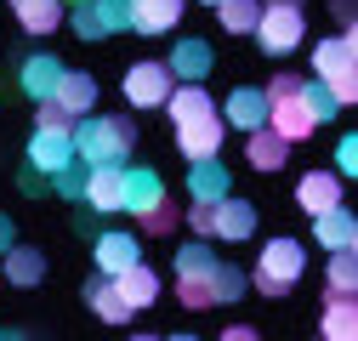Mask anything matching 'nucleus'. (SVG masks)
Masks as SVG:
<instances>
[{"label": "nucleus", "mask_w": 358, "mask_h": 341, "mask_svg": "<svg viewBox=\"0 0 358 341\" xmlns=\"http://www.w3.org/2000/svg\"><path fill=\"white\" fill-rule=\"evenodd\" d=\"M137 148V119L131 114H85L74 125V159L85 165H125Z\"/></svg>", "instance_id": "f257e3e1"}, {"label": "nucleus", "mask_w": 358, "mask_h": 341, "mask_svg": "<svg viewBox=\"0 0 358 341\" xmlns=\"http://www.w3.org/2000/svg\"><path fill=\"white\" fill-rule=\"evenodd\" d=\"M352 63H358V34H352V29H341V34H330V40L313 46V80L336 97V108H352V97H358Z\"/></svg>", "instance_id": "f03ea898"}, {"label": "nucleus", "mask_w": 358, "mask_h": 341, "mask_svg": "<svg viewBox=\"0 0 358 341\" xmlns=\"http://www.w3.org/2000/svg\"><path fill=\"white\" fill-rule=\"evenodd\" d=\"M262 97H267V131L285 137L290 148L319 131V125H313V114L301 108V74H273V85H267Z\"/></svg>", "instance_id": "7ed1b4c3"}, {"label": "nucleus", "mask_w": 358, "mask_h": 341, "mask_svg": "<svg viewBox=\"0 0 358 341\" xmlns=\"http://www.w3.org/2000/svg\"><path fill=\"white\" fill-rule=\"evenodd\" d=\"M307 273V250L296 245V239H267V250L256 256V268H250V284H256V296H290L296 290V279Z\"/></svg>", "instance_id": "20e7f679"}, {"label": "nucleus", "mask_w": 358, "mask_h": 341, "mask_svg": "<svg viewBox=\"0 0 358 341\" xmlns=\"http://www.w3.org/2000/svg\"><path fill=\"white\" fill-rule=\"evenodd\" d=\"M301 34H307L301 6H262V17H256V46H262L267 57L296 52V46H301Z\"/></svg>", "instance_id": "39448f33"}, {"label": "nucleus", "mask_w": 358, "mask_h": 341, "mask_svg": "<svg viewBox=\"0 0 358 341\" xmlns=\"http://www.w3.org/2000/svg\"><path fill=\"white\" fill-rule=\"evenodd\" d=\"M171 68L165 63H131L125 68V103L131 108H165V97H171Z\"/></svg>", "instance_id": "423d86ee"}, {"label": "nucleus", "mask_w": 358, "mask_h": 341, "mask_svg": "<svg viewBox=\"0 0 358 341\" xmlns=\"http://www.w3.org/2000/svg\"><path fill=\"white\" fill-rule=\"evenodd\" d=\"M171 80H182V85H205V74L216 68V52H210V40H199V34H182L171 46Z\"/></svg>", "instance_id": "0eeeda50"}, {"label": "nucleus", "mask_w": 358, "mask_h": 341, "mask_svg": "<svg viewBox=\"0 0 358 341\" xmlns=\"http://www.w3.org/2000/svg\"><path fill=\"white\" fill-rule=\"evenodd\" d=\"M63 57H52V52H29L23 57V68H17V85H23V97H34V103H52V92H57V80H63Z\"/></svg>", "instance_id": "6e6552de"}, {"label": "nucleus", "mask_w": 358, "mask_h": 341, "mask_svg": "<svg viewBox=\"0 0 358 341\" xmlns=\"http://www.w3.org/2000/svg\"><path fill=\"white\" fill-rule=\"evenodd\" d=\"M92 256H97V273H103V279H114V273H125V268H137V262H143L137 233H125V228H108V233H97Z\"/></svg>", "instance_id": "1a4fd4ad"}, {"label": "nucleus", "mask_w": 358, "mask_h": 341, "mask_svg": "<svg viewBox=\"0 0 358 341\" xmlns=\"http://www.w3.org/2000/svg\"><path fill=\"white\" fill-rule=\"evenodd\" d=\"M222 125H234V131H262V125H267V97L256 92V85H234V92H228V103H222V114H216Z\"/></svg>", "instance_id": "9d476101"}, {"label": "nucleus", "mask_w": 358, "mask_h": 341, "mask_svg": "<svg viewBox=\"0 0 358 341\" xmlns=\"http://www.w3.org/2000/svg\"><path fill=\"white\" fill-rule=\"evenodd\" d=\"M74 159V131H34L29 137V170H40V177H57V170Z\"/></svg>", "instance_id": "9b49d317"}, {"label": "nucleus", "mask_w": 358, "mask_h": 341, "mask_svg": "<svg viewBox=\"0 0 358 341\" xmlns=\"http://www.w3.org/2000/svg\"><path fill=\"white\" fill-rule=\"evenodd\" d=\"M120 188H125V210H154V205H165V177L154 165H125L120 170Z\"/></svg>", "instance_id": "f8f14e48"}, {"label": "nucleus", "mask_w": 358, "mask_h": 341, "mask_svg": "<svg viewBox=\"0 0 358 341\" xmlns=\"http://www.w3.org/2000/svg\"><path fill=\"white\" fill-rule=\"evenodd\" d=\"M250 233H256V205H250V199H234V194H228V199L210 205V239H234V245H239V239H250Z\"/></svg>", "instance_id": "ddd939ff"}, {"label": "nucleus", "mask_w": 358, "mask_h": 341, "mask_svg": "<svg viewBox=\"0 0 358 341\" xmlns=\"http://www.w3.org/2000/svg\"><path fill=\"white\" fill-rule=\"evenodd\" d=\"M52 103H57L63 114H74V119L97 114V74H85V68H63V80H57Z\"/></svg>", "instance_id": "4468645a"}, {"label": "nucleus", "mask_w": 358, "mask_h": 341, "mask_svg": "<svg viewBox=\"0 0 358 341\" xmlns=\"http://www.w3.org/2000/svg\"><path fill=\"white\" fill-rule=\"evenodd\" d=\"M222 137H228V125H222L216 114L210 119H194V125H176V148H182V159H216L222 154Z\"/></svg>", "instance_id": "2eb2a0df"}, {"label": "nucleus", "mask_w": 358, "mask_h": 341, "mask_svg": "<svg viewBox=\"0 0 358 341\" xmlns=\"http://www.w3.org/2000/svg\"><path fill=\"white\" fill-rule=\"evenodd\" d=\"M234 194V177H228V165L222 159H194L188 165V199L194 205H216V199H228Z\"/></svg>", "instance_id": "dca6fc26"}, {"label": "nucleus", "mask_w": 358, "mask_h": 341, "mask_svg": "<svg viewBox=\"0 0 358 341\" xmlns=\"http://www.w3.org/2000/svg\"><path fill=\"white\" fill-rule=\"evenodd\" d=\"M296 205L307 210V217L336 210V205H341V177H336V170H307V177L296 182Z\"/></svg>", "instance_id": "f3484780"}, {"label": "nucleus", "mask_w": 358, "mask_h": 341, "mask_svg": "<svg viewBox=\"0 0 358 341\" xmlns=\"http://www.w3.org/2000/svg\"><path fill=\"white\" fill-rule=\"evenodd\" d=\"M120 170H125V165H92V170H85V194H80V205H92V210H125Z\"/></svg>", "instance_id": "a211bd4d"}, {"label": "nucleus", "mask_w": 358, "mask_h": 341, "mask_svg": "<svg viewBox=\"0 0 358 341\" xmlns=\"http://www.w3.org/2000/svg\"><path fill=\"white\" fill-rule=\"evenodd\" d=\"M108 284H114V296H120V302H125L131 313H137V307H154V302H159V279H154V268H148V262H137V268L114 273Z\"/></svg>", "instance_id": "6ab92c4d"}, {"label": "nucleus", "mask_w": 358, "mask_h": 341, "mask_svg": "<svg viewBox=\"0 0 358 341\" xmlns=\"http://www.w3.org/2000/svg\"><path fill=\"white\" fill-rule=\"evenodd\" d=\"M182 23V0H131V29L137 34H171Z\"/></svg>", "instance_id": "aec40b11"}, {"label": "nucleus", "mask_w": 358, "mask_h": 341, "mask_svg": "<svg viewBox=\"0 0 358 341\" xmlns=\"http://www.w3.org/2000/svg\"><path fill=\"white\" fill-rule=\"evenodd\" d=\"M313 239H319L324 250H352L358 245V217L347 205H336V210H324V217H313Z\"/></svg>", "instance_id": "412c9836"}, {"label": "nucleus", "mask_w": 358, "mask_h": 341, "mask_svg": "<svg viewBox=\"0 0 358 341\" xmlns=\"http://www.w3.org/2000/svg\"><path fill=\"white\" fill-rule=\"evenodd\" d=\"M165 114H171L176 125H194V119H210V114H216V103H210V92H205V85H171Z\"/></svg>", "instance_id": "4be33fe9"}, {"label": "nucleus", "mask_w": 358, "mask_h": 341, "mask_svg": "<svg viewBox=\"0 0 358 341\" xmlns=\"http://www.w3.org/2000/svg\"><path fill=\"white\" fill-rule=\"evenodd\" d=\"M319 341H358V302H352V296H330V302H324Z\"/></svg>", "instance_id": "5701e85b"}, {"label": "nucleus", "mask_w": 358, "mask_h": 341, "mask_svg": "<svg viewBox=\"0 0 358 341\" xmlns=\"http://www.w3.org/2000/svg\"><path fill=\"white\" fill-rule=\"evenodd\" d=\"M12 12H17V23L29 29V34H52V29H63V0H12Z\"/></svg>", "instance_id": "b1692460"}, {"label": "nucleus", "mask_w": 358, "mask_h": 341, "mask_svg": "<svg viewBox=\"0 0 358 341\" xmlns=\"http://www.w3.org/2000/svg\"><path fill=\"white\" fill-rule=\"evenodd\" d=\"M0 262H6V284H17V290H34L40 279H46V250H17L12 245Z\"/></svg>", "instance_id": "393cba45"}, {"label": "nucleus", "mask_w": 358, "mask_h": 341, "mask_svg": "<svg viewBox=\"0 0 358 341\" xmlns=\"http://www.w3.org/2000/svg\"><path fill=\"white\" fill-rule=\"evenodd\" d=\"M85 307H92L103 324H125V319H131V307L114 296V284H108L103 273H92V279H85Z\"/></svg>", "instance_id": "a878e982"}, {"label": "nucleus", "mask_w": 358, "mask_h": 341, "mask_svg": "<svg viewBox=\"0 0 358 341\" xmlns=\"http://www.w3.org/2000/svg\"><path fill=\"white\" fill-rule=\"evenodd\" d=\"M222 262V256H216ZM216 262L199 268V273H176V296H182V307H222L216 302Z\"/></svg>", "instance_id": "bb28decb"}, {"label": "nucleus", "mask_w": 358, "mask_h": 341, "mask_svg": "<svg viewBox=\"0 0 358 341\" xmlns=\"http://www.w3.org/2000/svg\"><path fill=\"white\" fill-rule=\"evenodd\" d=\"M245 159H250L256 170H285L290 143H285V137H273V131L262 125V131H250V143H245Z\"/></svg>", "instance_id": "cd10ccee"}, {"label": "nucleus", "mask_w": 358, "mask_h": 341, "mask_svg": "<svg viewBox=\"0 0 358 341\" xmlns=\"http://www.w3.org/2000/svg\"><path fill=\"white\" fill-rule=\"evenodd\" d=\"M256 17H262V0H222L216 6V23L228 34H256Z\"/></svg>", "instance_id": "c85d7f7f"}, {"label": "nucleus", "mask_w": 358, "mask_h": 341, "mask_svg": "<svg viewBox=\"0 0 358 341\" xmlns=\"http://www.w3.org/2000/svg\"><path fill=\"white\" fill-rule=\"evenodd\" d=\"M324 284H330V296H352V290H358V256H352V250H330Z\"/></svg>", "instance_id": "c756f323"}, {"label": "nucleus", "mask_w": 358, "mask_h": 341, "mask_svg": "<svg viewBox=\"0 0 358 341\" xmlns=\"http://www.w3.org/2000/svg\"><path fill=\"white\" fill-rule=\"evenodd\" d=\"M301 108L313 114V125H324V119H336V114H341V108H336V97L324 92L319 80H301Z\"/></svg>", "instance_id": "7c9ffc66"}, {"label": "nucleus", "mask_w": 358, "mask_h": 341, "mask_svg": "<svg viewBox=\"0 0 358 341\" xmlns=\"http://www.w3.org/2000/svg\"><path fill=\"white\" fill-rule=\"evenodd\" d=\"M92 6H97V29H103V40L131 29V0H92Z\"/></svg>", "instance_id": "2f4dec72"}, {"label": "nucleus", "mask_w": 358, "mask_h": 341, "mask_svg": "<svg viewBox=\"0 0 358 341\" xmlns=\"http://www.w3.org/2000/svg\"><path fill=\"white\" fill-rule=\"evenodd\" d=\"M245 284H250V273L239 262H216V302H239Z\"/></svg>", "instance_id": "473e14b6"}, {"label": "nucleus", "mask_w": 358, "mask_h": 341, "mask_svg": "<svg viewBox=\"0 0 358 341\" xmlns=\"http://www.w3.org/2000/svg\"><path fill=\"white\" fill-rule=\"evenodd\" d=\"M85 170H92L85 159H69V165L57 170V177H52V194H63V199H80V194H85Z\"/></svg>", "instance_id": "72a5a7b5"}, {"label": "nucleus", "mask_w": 358, "mask_h": 341, "mask_svg": "<svg viewBox=\"0 0 358 341\" xmlns=\"http://www.w3.org/2000/svg\"><path fill=\"white\" fill-rule=\"evenodd\" d=\"M210 262H216L210 239H188L182 250H176V273H199V268H210Z\"/></svg>", "instance_id": "f704fd0d"}, {"label": "nucleus", "mask_w": 358, "mask_h": 341, "mask_svg": "<svg viewBox=\"0 0 358 341\" xmlns=\"http://www.w3.org/2000/svg\"><path fill=\"white\" fill-rule=\"evenodd\" d=\"M80 40H103V29H97V6H92V0H80V6H69V17H63Z\"/></svg>", "instance_id": "c9c22d12"}, {"label": "nucleus", "mask_w": 358, "mask_h": 341, "mask_svg": "<svg viewBox=\"0 0 358 341\" xmlns=\"http://www.w3.org/2000/svg\"><path fill=\"white\" fill-rule=\"evenodd\" d=\"M74 114H63L57 103H40V114H34V131H74Z\"/></svg>", "instance_id": "e433bc0d"}, {"label": "nucleus", "mask_w": 358, "mask_h": 341, "mask_svg": "<svg viewBox=\"0 0 358 341\" xmlns=\"http://www.w3.org/2000/svg\"><path fill=\"white\" fill-rule=\"evenodd\" d=\"M143 228H148V233H176V205H154V210H143Z\"/></svg>", "instance_id": "4c0bfd02"}, {"label": "nucleus", "mask_w": 358, "mask_h": 341, "mask_svg": "<svg viewBox=\"0 0 358 341\" xmlns=\"http://www.w3.org/2000/svg\"><path fill=\"white\" fill-rule=\"evenodd\" d=\"M358 170V137H341L336 143V177H352Z\"/></svg>", "instance_id": "58836bf2"}, {"label": "nucleus", "mask_w": 358, "mask_h": 341, "mask_svg": "<svg viewBox=\"0 0 358 341\" xmlns=\"http://www.w3.org/2000/svg\"><path fill=\"white\" fill-rule=\"evenodd\" d=\"M188 228L194 239H210V205H188Z\"/></svg>", "instance_id": "ea45409f"}, {"label": "nucleus", "mask_w": 358, "mask_h": 341, "mask_svg": "<svg viewBox=\"0 0 358 341\" xmlns=\"http://www.w3.org/2000/svg\"><path fill=\"white\" fill-rule=\"evenodd\" d=\"M17 188H23V194H52V182L40 177V170H23V177H17Z\"/></svg>", "instance_id": "a19ab883"}, {"label": "nucleus", "mask_w": 358, "mask_h": 341, "mask_svg": "<svg viewBox=\"0 0 358 341\" xmlns=\"http://www.w3.org/2000/svg\"><path fill=\"white\" fill-rule=\"evenodd\" d=\"M216 341H262V335H256V330H250V324H228V330H222V335H216Z\"/></svg>", "instance_id": "79ce46f5"}, {"label": "nucleus", "mask_w": 358, "mask_h": 341, "mask_svg": "<svg viewBox=\"0 0 358 341\" xmlns=\"http://www.w3.org/2000/svg\"><path fill=\"white\" fill-rule=\"evenodd\" d=\"M12 245H17V233H12V217H0V256H6Z\"/></svg>", "instance_id": "37998d69"}, {"label": "nucleus", "mask_w": 358, "mask_h": 341, "mask_svg": "<svg viewBox=\"0 0 358 341\" xmlns=\"http://www.w3.org/2000/svg\"><path fill=\"white\" fill-rule=\"evenodd\" d=\"M330 6H336V17H341V23L352 29V0H330Z\"/></svg>", "instance_id": "c03bdc74"}, {"label": "nucleus", "mask_w": 358, "mask_h": 341, "mask_svg": "<svg viewBox=\"0 0 358 341\" xmlns=\"http://www.w3.org/2000/svg\"><path fill=\"white\" fill-rule=\"evenodd\" d=\"M0 341H29V330H17V324H0Z\"/></svg>", "instance_id": "a18cd8bd"}, {"label": "nucleus", "mask_w": 358, "mask_h": 341, "mask_svg": "<svg viewBox=\"0 0 358 341\" xmlns=\"http://www.w3.org/2000/svg\"><path fill=\"white\" fill-rule=\"evenodd\" d=\"M262 6H301V0H262Z\"/></svg>", "instance_id": "49530a36"}, {"label": "nucleus", "mask_w": 358, "mask_h": 341, "mask_svg": "<svg viewBox=\"0 0 358 341\" xmlns=\"http://www.w3.org/2000/svg\"><path fill=\"white\" fill-rule=\"evenodd\" d=\"M159 341H199V335H159Z\"/></svg>", "instance_id": "de8ad7c7"}, {"label": "nucleus", "mask_w": 358, "mask_h": 341, "mask_svg": "<svg viewBox=\"0 0 358 341\" xmlns=\"http://www.w3.org/2000/svg\"><path fill=\"white\" fill-rule=\"evenodd\" d=\"M131 341H159V335H131Z\"/></svg>", "instance_id": "09e8293b"}, {"label": "nucleus", "mask_w": 358, "mask_h": 341, "mask_svg": "<svg viewBox=\"0 0 358 341\" xmlns=\"http://www.w3.org/2000/svg\"><path fill=\"white\" fill-rule=\"evenodd\" d=\"M69 6H80V0H63V12H69Z\"/></svg>", "instance_id": "8fccbe9b"}, {"label": "nucleus", "mask_w": 358, "mask_h": 341, "mask_svg": "<svg viewBox=\"0 0 358 341\" xmlns=\"http://www.w3.org/2000/svg\"><path fill=\"white\" fill-rule=\"evenodd\" d=\"M205 6H222V0H205Z\"/></svg>", "instance_id": "3c124183"}]
</instances>
